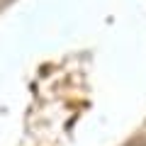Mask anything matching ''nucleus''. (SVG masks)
I'll list each match as a JSON object with an SVG mask.
<instances>
[{"label":"nucleus","mask_w":146,"mask_h":146,"mask_svg":"<svg viewBox=\"0 0 146 146\" xmlns=\"http://www.w3.org/2000/svg\"><path fill=\"white\" fill-rule=\"evenodd\" d=\"M124 146H146V134H134L131 139L124 141Z\"/></svg>","instance_id":"f257e3e1"}]
</instances>
